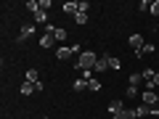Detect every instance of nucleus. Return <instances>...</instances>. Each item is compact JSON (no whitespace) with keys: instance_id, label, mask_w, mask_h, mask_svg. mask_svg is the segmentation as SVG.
Returning <instances> with one entry per match:
<instances>
[{"instance_id":"obj_1","label":"nucleus","mask_w":159,"mask_h":119,"mask_svg":"<svg viewBox=\"0 0 159 119\" xmlns=\"http://www.w3.org/2000/svg\"><path fill=\"white\" fill-rule=\"evenodd\" d=\"M96 61H98V56H96V51H82L77 56V72H93L96 69Z\"/></svg>"},{"instance_id":"obj_2","label":"nucleus","mask_w":159,"mask_h":119,"mask_svg":"<svg viewBox=\"0 0 159 119\" xmlns=\"http://www.w3.org/2000/svg\"><path fill=\"white\" fill-rule=\"evenodd\" d=\"M80 53H82V48H80V45H58L56 48V58H58V61H66V58L80 56Z\"/></svg>"},{"instance_id":"obj_3","label":"nucleus","mask_w":159,"mask_h":119,"mask_svg":"<svg viewBox=\"0 0 159 119\" xmlns=\"http://www.w3.org/2000/svg\"><path fill=\"white\" fill-rule=\"evenodd\" d=\"M53 45H56V37H53V27H48V29H45V34L40 37V48H48V51H51Z\"/></svg>"},{"instance_id":"obj_4","label":"nucleus","mask_w":159,"mask_h":119,"mask_svg":"<svg viewBox=\"0 0 159 119\" xmlns=\"http://www.w3.org/2000/svg\"><path fill=\"white\" fill-rule=\"evenodd\" d=\"M127 42H130V48H133V53H141L143 51V45H146V40H143V34H130V40H127Z\"/></svg>"},{"instance_id":"obj_5","label":"nucleus","mask_w":159,"mask_h":119,"mask_svg":"<svg viewBox=\"0 0 159 119\" xmlns=\"http://www.w3.org/2000/svg\"><path fill=\"white\" fill-rule=\"evenodd\" d=\"M27 82H32L37 87V93H43V82H40V72L37 69H27Z\"/></svg>"},{"instance_id":"obj_6","label":"nucleus","mask_w":159,"mask_h":119,"mask_svg":"<svg viewBox=\"0 0 159 119\" xmlns=\"http://www.w3.org/2000/svg\"><path fill=\"white\" fill-rule=\"evenodd\" d=\"M141 101L146 103V106H159V93L146 90V93H141Z\"/></svg>"},{"instance_id":"obj_7","label":"nucleus","mask_w":159,"mask_h":119,"mask_svg":"<svg viewBox=\"0 0 159 119\" xmlns=\"http://www.w3.org/2000/svg\"><path fill=\"white\" fill-rule=\"evenodd\" d=\"M122 111H125V101H122V98H114V101L109 103V114L117 117V114H122Z\"/></svg>"},{"instance_id":"obj_8","label":"nucleus","mask_w":159,"mask_h":119,"mask_svg":"<svg viewBox=\"0 0 159 119\" xmlns=\"http://www.w3.org/2000/svg\"><path fill=\"white\" fill-rule=\"evenodd\" d=\"M32 34H34V24H24L21 32H19V37H16V42H24V40L32 37Z\"/></svg>"},{"instance_id":"obj_9","label":"nucleus","mask_w":159,"mask_h":119,"mask_svg":"<svg viewBox=\"0 0 159 119\" xmlns=\"http://www.w3.org/2000/svg\"><path fill=\"white\" fill-rule=\"evenodd\" d=\"M61 11L66 13V16H77V13H80V6H77V3H72V0H66V3L61 6Z\"/></svg>"},{"instance_id":"obj_10","label":"nucleus","mask_w":159,"mask_h":119,"mask_svg":"<svg viewBox=\"0 0 159 119\" xmlns=\"http://www.w3.org/2000/svg\"><path fill=\"white\" fill-rule=\"evenodd\" d=\"M93 72H109V56H98L96 69H93Z\"/></svg>"},{"instance_id":"obj_11","label":"nucleus","mask_w":159,"mask_h":119,"mask_svg":"<svg viewBox=\"0 0 159 119\" xmlns=\"http://www.w3.org/2000/svg\"><path fill=\"white\" fill-rule=\"evenodd\" d=\"M143 82H146V79H143V72H133V74H130V85H133V87H141Z\"/></svg>"},{"instance_id":"obj_12","label":"nucleus","mask_w":159,"mask_h":119,"mask_svg":"<svg viewBox=\"0 0 159 119\" xmlns=\"http://www.w3.org/2000/svg\"><path fill=\"white\" fill-rule=\"evenodd\" d=\"M19 93H21V95H34V93H37V87H34L32 82H27V79H24V85H21V90H19Z\"/></svg>"},{"instance_id":"obj_13","label":"nucleus","mask_w":159,"mask_h":119,"mask_svg":"<svg viewBox=\"0 0 159 119\" xmlns=\"http://www.w3.org/2000/svg\"><path fill=\"white\" fill-rule=\"evenodd\" d=\"M72 90H77V93L88 90V79H85V77H80V79H74V85H72Z\"/></svg>"},{"instance_id":"obj_14","label":"nucleus","mask_w":159,"mask_h":119,"mask_svg":"<svg viewBox=\"0 0 159 119\" xmlns=\"http://www.w3.org/2000/svg\"><path fill=\"white\" fill-rule=\"evenodd\" d=\"M138 117H148V114H154V106H146V103H141V106L135 108Z\"/></svg>"},{"instance_id":"obj_15","label":"nucleus","mask_w":159,"mask_h":119,"mask_svg":"<svg viewBox=\"0 0 159 119\" xmlns=\"http://www.w3.org/2000/svg\"><path fill=\"white\" fill-rule=\"evenodd\" d=\"M101 79H96V77H90V79H88V90H93V93H98V90H101Z\"/></svg>"},{"instance_id":"obj_16","label":"nucleus","mask_w":159,"mask_h":119,"mask_svg":"<svg viewBox=\"0 0 159 119\" xmlns=\"http://www.w3.org/2000/svg\"><path fill=\"white\" fill-rule=\"evenodd\" d=\"M53 37H56V42H64V40H66V29L53 27Z\"/></svg>"},{"instance_id":"obj_17","label":"nucleus","mask_w":159,"mask_h":119,"mask_svg":"<svg viewBox=\"0 0 159 119\" xmlns=\"http://www.w3.org/2000/svg\"><path fill=\"white\" fill-rule=\"evenodd\" d=\"M109 69H114V72H117V69H122V61H119L117 56H111V53H109Z\"/></svg>"},{"instance_id":"obj_18","label":"nucleus","mask_w":159,"mask_h":119,"mask_svg":"<svg viewBox=\"0 0 159 119\" xmlns=\"http://www.w3.org/2000/svg\"><path fill=\"white\" fill-rule=\"evenodd\" d=\"M34 16V24H45L48 21V11H37V13H32Z\"/></svg>"},{"instance_id":"obj_19","label":"nucleus","mask_w":159,"mask_h":119,"mask_svg":"<svg viewBox=\"0 0 159 119\" xmlns=\"http://www.w3.org/2000/svg\"><path fill=\"white\" fill-rule=\"evenodd\" d=\"M27 11L37 13V11H40V0H27Z\"/></svg>"},{"instance_id":"obj_20","label":"nucleus","mask_w":159,"mask_h":119,"mask_svg":"<svg viewBox=\"0 0 159 119\" xmlns=\"http://www.w3.org/2000/svg\"><path fill=\"white\" fill-rule=\"evenodd\" d=\"M119 117H122V119H138V114H135V108H125Z\"/></svg>"},{"instance_id":"obj_21","label":"nucleus","mask_w":159,"mask_h":119,"mask_svg":"<svg viewBox=\"0 0 159 119\" xmlns=\"http://www.w3.org/2000/svg\"><path fill=\"white\" fill-rule=\"evenodd\" d=\"M148 53H154V42H146V45H143V51H141V53H135V56L141 58V56H148Z\"/></svg>"},{"instance_id":"obj_22","label":"nucleus","mask_w":159,"mask_h":119,"mask_svg":"<svg viewBox=\"0 0 159 119\" xmlns=\"http://www.w3.org/2000/svg\"><path fill=\"white\" fill-rule=\"evenodd\" d=\"M125 95H127V98H135V95H141V93H138V87H133V85H127V90H125Z\"/></svg>"},{"instance_id":"obj_23","label":"nucleus","mask_w":159,"mask_h":119,"mask_svg":"<svg viewBox=\"0 0 159 119\" xmlns=\"http://www.w3.org/2000/svg\"><path fill=\"white\" fill-rule=\"evenodd\" d=\"M74 21H77V24H88V13H82V11H80L77 16H74Z\"/></svg>"},{"instance_id":"obj_24","label":"nucleus","mask_w":159,"mask_h":119,"mask_svg":"<svg viewBox=\"0 0 159 119\" xmlns=\"http://www.w3.org/2000/svg\"><path fill=\"white\" fill-rule=\"evenodd\" d=\"M77 6H80V11H82V13H88V11H90V3H88V0H80Z\"/></svg>"},{"instance_id":"obj_25","label":"nucleus","mask_w":159,"mask_h":119,"mask_svg":"<svg viewBox=\"0 0 159 119\" xmlns=\"http://www.w3.org/2000/svg\"><path fill=\"white\" fill-rule=\"evenodd\" d=\"M138 11H151V3H148V0H141V3H138Z\"/></svg>"},{"instance_id":"obj_26","label":"nucleus","mask_w":159,"mask_h":119,"mask_svg":"<svg viewBox=\"0 0 159 119\" xmlns=\"http://www.w3.org/2000/svg\"><path fill=\"white\" fill-rule=\"evenodd\" d=\"M148 13H151V16H159V0L151 3V11H148Z\"/></svg>"},{"instance_id":"obj_27","label":"nucleus","mask_w":159,"mask_h":119,"mask_svg":"<svg viewBox=\"0 0 159 119\" xmlns=\"http://www.w3.org/2000/svg\"><path fill=\"white\" fill-rule=\"evenodd\" d=\"M51 8V0H40V11H48Z\"/></svg>"},{"instance_id":"obj_28","label":"nucleus","mask_w":159,"mask_h":119,"mask_svg":"<svg viewBox=\"0 0 159 119\" xmlns=\"http://www.w3.org/2000/svg\"><path fill=\"white\" fill-rule=\"evenodd\" d=\"M154 87H159V72L154 74Z\"/></svg>"},{"instance_id":"obj_29","label":"nucleus","mask_w":159,"mask_h":119,"mask_svg":"<svg viewBox=\"0 0 159 119\" xmlns=\"http://www.w3.org/2000/svg\"><path fill=\"white\" fill-rule=\"evenodd\" d=\"M138 119H146V117H138Z\"/></svg>"},{"instance_id":"obj_30","label":"nucleus","mask_w":159,"mask_h":119,"mask_svg":"<svg viewBox=\"0 0 159 119\" xmlns=\"http://www.w3.org/2000/svg\"><path fill=\"white\" fill-rule=\"evenodd\" d=\"M43 119H48V117H43Z\"/></svg>"}]
</instances>
